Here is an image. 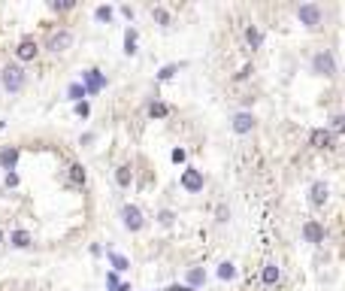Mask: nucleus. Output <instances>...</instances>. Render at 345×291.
<instances>
[{"label": "nucleus", "mask_w": 345, "mask_h": 291, "mask_svg": "<svg viewBox=\"0 0 345 291\" xmlns=\"http://www.w3.org/2000/svg\"><path fill=\"white\" fill-rule=\"evenodd\" d=\"M94 18H97V21H112V18H115V9H112V6H97Z\"/></svg>", "instance_id": "nucleus-23"}, {"label": "nucleus", "mask_w": 345, "mask_h": 291, "mask_svg": "<svg viewBox=\"0 0 345 291\" xmlns=\"http://www.w3.org/2000/svg\"><path fill=\"white\" fill-rule=\"evenodd\" d=\"M233 276H236V267L230 264V261L218 264V279H224V282H227V279H233Z\"/></svg>", "instance_id": "nucleus-20"}, {"label": "nucleus", "mask_w": 345, "mask_h": 291, "mask_svg": "<svg viewBox=\"0 0 345 291\" xmlns=\"http://www.w3.org/2000/svg\"><path fill=\"white\" fill-rule=\"evenodd\" d=\"M179 70V64H167V67H161L158 70V82H167V79H173V73Z\"/></svg>", "instance_id": "nucleus-24"}, {"label": "nucleus", "mask_w": 345, "mask_h": 291, "mask_svg": "<svg viewBox=\"0 0 345 291\" xmlns=\"http://www.w3.org/2000/svg\"><path fill=\"white\" fill-rule=\"evenodd\" d=\"M76 3H73V0H55V3H52V9H58V12H67V9H73Z\"/></svg>", "instance_id": "nucleus-29"}, {"label": "nucleus", "mask_w": 345, "mask_h": 291, "mask_svg": "<svg viewBox=\"0 0 345 291\" xmlns=\"http://www.w3.org/2000/svg\"><path fill=\"white\" fill-rule=\"evenodd\" d=\"M312 70L318 73V76H333V73H336L333 55H330V52H318V55L312 58Z\"/></svg>", "instance_id": "nucleus-6"}, {"label": "nucleus", "mask_w": 345, "mask_h": 291, "mask_svg": "<svg viewBox=\"0 0 345 291\" xmlns=\"http://www.w3.org/2000/svg\"><path fill=\"white\" fill-rule=\"evenodd\" d=\"M230 128H233L236 134H251L254 131V116L251 113H236L233 119H230Z\"/></svg>", "instance_id": "nucleus-7"}, {"label": "nucleus", "mask_w": 345, "mask_h": 291, "mask_svg": "<svg viewBox=\"0 0 345 291\" xmlns=\"http://www.w3.org/2000/svg\"><path fill=\"white\" fill-rule=\"evenodd\" d=\"M112 291H130V285H127V282H118V285H115Z\"/></svg>", "instance_id": "nucleus-36"}, {"label": "nucleus", "mask_w": 345, "mask_h": 291, "mask_svg": "<svg viewBox=\"0 0 345 291\" xmlns=\"http://www.w3.org/2000/svg\"><path fill=\"white\" fill-rule=\"evenodd\" d=\"M321 15H324V12H321L318 3H303V6L297 9V18H300L306 27H318V24H321Z\"/></svg>", "instance_id": "nucleus-3"}, {"label": "nucleus", "mask_w": 345, "mask_h": 291, "mask_svg": "<svg viewBox=\"0 0 345 291\" xmlns=\"http://www.w3.org/2000/svg\"><path fill=\"white\" fill-rule=\"evenodd\" d=\"M167 291H194V288H188V285H170Z\"/></svg>", "instance_id": "nucleus-35"}, {"label": "nucleus", "mask_w": 345, "mask_h": 291, "mask_svg": "<svg viewBox=\"0 0 345 291\" xmlns=\"http://www.w3.org/2000/svg\"><path fill=\"white\" fill-rule=\"evenodd\" d=\"M148 116H151V119H164V116H167V106H164V103H151V106H148Z\"/></svg>", "instance_id": "nucleus-26"}, {"label": "nucleus", "mask_w": 345, "mask_h": 291, "mask_svg": "<svg viewBox=\"0 0 345 291\" xmlns=\"http://www.w3.org/2000/svg\"><path fill=\"white\" fill-rule=\"evenodd\" d=\"M245 40H248V46H251V49H260V43H263V33H260L257 27H248V30H245Z\"/></svg>", "instance_id": "nucleus-17"}, {"label": "nucleus", "mask_w": 345, "mask_h": 291, "mask_svg": "<svg viewBox=\"0 0 345 291\" xmlns=\"http://www.w3.org/2000/svg\"><path fill=\"white\" fill-rule=\"evenodd\" d=\"M173 161L182 164V161H185V149H173Z\"/></svg>", "instance_id": "nucleus-31"}, {"label": "nucleus", "mask_w": 345, "mask_h": 291, "mask_svg": "<svg viewBox=\"0 0 345 291\" xmlns=\"http://www.w3.org/2000/svg\"><path fill=\"white\" fill-rule=\"evenodd\" d=\"M76 116H79V119H88V116H91L88 100H79V103H76Z\"/></svg>", "instance_id": "nucleus-27"}, {"label": "nucleus", "mask_w": 345, "mask_h": 291, "mask_svg": "<svg viewBox=\"0 0 345 291\" xmlns=\"http://www.w3.org/2000/svg\"><path fill=\"white\" fill-rule=\"evenodd\" d=\"M67 94H70V100H76V103H79V100L85 97V88H82V82H73V85L67 88Z\"/></svg>", "instance_id": "nucleus-22"}, {"label": "nucleus", "mask_w": 345, "mask_h": 291, "mask_svg": "<svg viewBox=\"0 0 345 291\" xmlns=\"http://www.w3.org/2000/svg\"><path fill=\"white\" fill-rule=\"evenodd\" d=\"M327 197H330V188H327V182H315V185H312V194H309L312 206H324V203H327Z\"/></svg>", "instance_id": "nucleus-11"}, {"label": "nucleus", "mask_w": 345, "mask_h": 291, "mask_svg": "<svg viewBox=\"0 0 345 291\" xmlns=\"http://www.w3.org/2000/svg\"><path fill=\"white\" fill-rule=\"evenodd\" d=\"M109 264H112L115 273H124V270L130 267V261L124 258V255H118V252H109Z\"/></svg>", "instance_id": "nucleus-14"}, {"label": "nucleus", "mask_w": 345, "mask_h": 291, "mask_svg": "<svg viewBox=\"0 0 345 291\" xmlns=\"http://www.w3.org/2000/svg\"><path fill=\"white\" fill-rule=\"evenodd\" d=\"M324 237H327V231L318 222H306L303 225V240L306 243H324Z\"/></svg>", "instance_id": "nucleus-9"}, {"label": "nucleus", "mask_w": 345, "mask_h": 291, "mask_svg": "<svg viewBox=\"0 0 345 291\" xmlns=\"http://www.w3.org/2000/svg\"><path fill=\"white\" fill-rule=\"evenodd\" d=\"M70 176H73V182H79V185L85 182V170H82L79 164H73V167H70Z\"/></svg>", "instance_id": "nucleus-28"}, {"label": "nucleus", "mask_w": 345, "mask_h": 291, "mask_svg": "<svg viewBox=\"0 0 345 291\" xmlns=\"http://www.w3.org/2000/svg\"><path fill=\"white\" fill-rule=\"evenodd\" d=\"M82 88H85V94H97V91L106 88V76L100 70H85L82 73Z\"/></svg>", "instance_id": "nucleus-4"}, {"label": "nucleus", "mask_w": 345, "mask_h": 291, "mask_svg": "<svg viewBox=\"0 0 345 291\" xmlns=\"http://www.w3.org/2000/svg\"><path fill=\"white\" fill-rule=\"evenodd\" d=\"M0 82H3V88H6L9 94L21 91V88H24V70H21L18 64H6L3 73H0Z\"/></svg>", "instance_id": "nucleus-1"}, {"label": "nucleus", "mask_w": 345, "mask_h": 291, "mask_svg": "<svg viewBox=\"0 0 345 291\" xmlns=\"http://www.w3.org/2000/svg\"><path fill=\"white\" fill-rule=\"evenodd\" d=\"M121 222H124V228L127 231H142V225H145V218H142V212H139V206H133V203H127V206H121Z\"/></svg>", "instance_id": "nucleus-2"}, {"label": "nucleus", "mask_w": 345, "mask_h": 291, "mask_svg": "<svg viewBox=\"0 0 345 291\" xmlns=\"http://www.w3.org/2000/svg\"><path fill=\"white\" fill-rule=\"evenodd\" d=\"M151 15H155L158 24H170V12H167L164 6H155V9H151Z\"/></svg>", "instance_id": "nucleus-25"}, {"label": "nucleus", "mask_w": 345, "mask_h": 291, "mask_svg": "<svg viewBox=\"0 0 345 291\" xmlns=\"http://www.w3.org/2000/svg\"><path fill=\"white\" fill-rule=\"evenodd\" d=\"M333 128H336V131H345V116H336V119H333Z\"/></svg>", "instance_id": "nucleus-32"}, {"label": "nucleus", "mask_w": 345, "mask_h": 291, "mask_svg": "<svg viewBox=\"0 0 345 291\" xmlns=\"http://www.w3.org/2000/svg\"><path fill=\"white\" fill-rule=\"evenodd\" d=\"M0 131H3V122H0Z\"/></svg>", "instance_id": "nucleus-37"}, {"label": "nucleus", "mask_w": 345, "mask_h": 291, "mask_svg": "<svg viewBox=\"0 0 345 291\" xmlns=\"http://www.w3.org/2000/svg\"><path fill=\"white\" fill-rule=\"evenodd\" d=\"M203 173L200 170H194V167H188V170H182V188L185 191H191V194H197V191H203Z\"/></svg>", "instance_id": "nucleus-5"}, {"label": "nucleus", "mask_w": 345, "mask_h": 291, "mask_svg": "<svg viewBox=\"0 0 345 291\" xmlns=\"http://www.w3.org/2000/svg\"><path fill=\"white\" fill-rule=\"evenodd\" d=\"M279 276H282V270H279L276 264H266V267H263V273H260V279H263L266 285H276V282H279Z\"/></svg>", "instance_id": "nucleus-15"}, {"label": "nucleus", "mask_w": 345, "mask_h": 291, "mask_svg": "<svg viewBox=\"0 0 345 291\" xmlns=\"http://www.w3.org/2000/svg\"><path fill=\"white\" fill-rule=\"evenodd\" d=\"M12 246H15V249H27V246H30V234H27V231H15V234H12Z\"/></svg>", "instance_id": "nucleus-19"}, {"label": "nucleus", "mask_w": 345, "mask_h": 291, "mask_svg": "<svg viewBox=\"0 0 345 291\" xmlns=\"http://www.w3.org/2000/svg\"><path fill=\"white\" fill-rule=\"evenodd\" d=\"M6 185H9V188L18 185V176H15V173H6Z\"/></svg>", "instance_id": "nucleus-33"}, {"label": "nucleus", "mask_w": 345, "mask_h": 291, "mask_svg": "<svg viewBox=\"0 0 345 291\" xmlns=\"http://www.w3.org/2000/svg\"><path fill=\"white\" fill-rule=\"evenodd\" d=\"M15 55H18V61H33L36 58V43L33 40H21L18 49H15Z\"/></svg>", "instance_id": "nucleus-13"}, {"label": "nucleus", "mask_w": 345, "mask_h": 291, "mask_svg": "<svg viewBox=\"0 0 345 291\" xmlns=\"http://www.w3.org/2000/svg\"><path fill=\"white\" fill-rule=\"evenodd\" d=\"M124 52L136 55V30L133 27H127V33H124Z\"/></svg>", "instance_id": "nucleus-18"}, {"label": "nucleus", "mask_w": 345, "mask_h": 291, "mask_svg": "<svg viewBox=\"0 0 345 291\" xmlns=\"http://www.w3.org/2000/svg\"><path fill=\"white\" fill-rule=\"evenodd\" d=\"M173 218H176V215H173V212H170V209H164V212H161V215H158V222H161V225H164V228H170V225H173Z\"/></svg>", "instance_id": "nucleus-30"}, {"label": "nucleus", "mask_w": 345, "mask_h": 291, "mask_svg": "<svg viewBox=\"0 0 345 291\" xmlns=\"http://www.w3.org/2000/svg\"><path fill=\"white\" fill-rule=\"evenodd\" d=\"M312 146H315V149H330V146H333V134L327 131V128H318V131H312Z\"/></svg>", "instance_id": "nucleus-10"}, {"label": "nucleus", "mask_w": 345, "mask_h": 291, "mask_svg": "<svg viewBox=\"0 0 345 291\" xmlns=\"http://www.w3.org/2000/svg\"><path fill=\"white\" fill-rule=\"evenodd\" d=\"M70 46H73V33H70V30H58V33H52L49 52H67Z\"/></svg>", "instance_id": "nucleus-8"}, {"label": "nucleus", "mask_w": 345, "mask_h": 291, "mask_svg": "<svg viewBox=\"0 0 345 291\" xmlns=\"http://www.w3.org/2000/svg\"><path fill=\"white\" fill-rule=\"evenodd\" d=\"M106 285H109V291H112L115 285H118V276H115V273H109V276H106Z\"/></svg>", "instance_id": "nucleus-34"}, {"label": "nucleus", "mask_w": 345, "mask_h": 291, "mask_svg": "<svg viewBox=\"0 0 345 291\" xmlns=\"http://www.w3.org/2000/svg\"><path fill=\"white\" fill-rule=\"evenodd\" d=\"M206 282V273L200 270V267H191L188 270V288H197V285H203Z\"/></svg>", "instance_id": "nucleus-16"}, {"label": "nucleus", "mask_w": 345, "mask_h": 291, "mask_svg": "<svg viewBox=\"0 0 345 291\" xmlns=\"http://www.w3.org/2000/svg\"><path fill=\"white\" fill-rule=\"evenodd\" d=\"M115 182H118L121 188H127L130 185V167H118V170H115Z\"/></svg>", "instance_id": "nucleus-21"}, {"label": "nucleus", "mask_w": 345, "mask_h": 291, "mask_svg": "<svg viewBox=\"0 0 345 291\" xmlns=\"http://www.w3.org/2000/svg\"><path fill=\"white\" fill-rule=\"evenodd\" d=\"M0 240H3V231H0Z\"/></svg>", "instance_id": "nucleus-38"}, {"label": "nucleus", "mask_w": 345, "mask_h": 291, "mask_svg": "<svg viewBox=\"0 0 345 291\" xmlns=\"http://www.w3.org/2000/svg\"><path fill=\"white\" fill-rule=\"evenodd\" d=\"M15 164H18V149L15 146H9V149H3L0 152V170H15Z\"/></svg>", "instance_id": "nucleus-12"}]
</instances>
